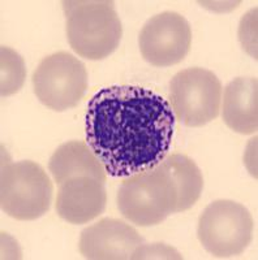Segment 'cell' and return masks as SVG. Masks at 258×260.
I'll return each mask as SVG.
<instances>
[{
    "label": "cell",
    "mask_w": 258,
    "mask_h": 260,
    "mask_svg": "<svg viewBox=\"0 0 258 260\" xmlns=\"http://www.w3.org/2000/svg\"><path fill=\"white\" fill-rule=\"evenodd\" d=\"M175 127L168 102L134 85L99 90L85 117L86 143L111 177H129L158 166L168 154Z\"/></svg>",
    "instance_id": "1"
},
{
    "label": "cell",
    "mask_w": 258,
    "mask_h": 260,
    "mask_svg": "<svg viewBox=\"0 0 258 260\" xmlns=\"http://www.w3.org/2000/svg\"><path fill=\"white\" fill-rule=\"evenodd\" d=\"M62 4L69 46L77 55L88 60H102L119 47L123 26L113 2L68 0Z\"/></svg>",
    "instance_id": "2"
},
{
    "label": "cell",
    "mask_w": 258,
    "mask_h": 260,
    "mask_svg": "<svg viewBox=\"0 0 258 260\" xmlns=\"http://www.w3.org/2000/svg\"><path fill=\"white\" fill-rule=\"evenodd\" d=\"M120 213L137 226L158 225L176 213L178 194L166 172L154 168L125 177L118 190Z\"/></svg>",
    "instance_id": "3"
},
{
    "label": "cell",
    "mask_w": 258,
    "mask_h": 260,
    "mask_svg": "<svg viewBox=\"0 0 258 260\" xmlns=\"http://www.w3.org/2000/svg\"><path fill=\"white\" fill-rule=\"evenodd\" d=\"M53 185L39 164L30 160L8 162L2 169L0 204L8 216L32 221L47 213Z\"/></svg>",
    "instance_id": "4"
},
{
    "label": "cell",
    "mask_w": 258,
    "mask_h": 260,
    "mask_svg": "<svg viewBox=\"0 0 258 260\" xmlns=\"http://www.w3.org/2000/svg\"><path fill=\"white\" fill-rule=\"evenodd\" d=\"M197 236L204 248L214 256L240 255L252 242V215L238 202L215 201L199 216Z\"/></svg>",
    "instance_id": "5"
},
{
    "label": "cell",
    "mask_w": 258,
    "mask_h": 260,
    "mask_svg": "<svg viewBox=\"0 0 258 260\" xmlns=\"http://www.w3.org/2000/svg\"><path fill=\"white\" fill-rule=\"evenodd\" d=\"M169 98L178 121L189 127L204 126L219 115L222 83L211 71L188 68L171 80Z\"/></svg>",
    "instance_id": "6"
},
{
    "label": "cell",
    "mask_w": 258,
    "mask_h": 260,
    "mask_svg": "<svg viewBox=\"0 0 258 260\" xmlns=\"http://www.w3.org/2000/svg\"><path fill=\"white\" fill-rule=\"evenodd\" d=\"M88 82L83 62L66 51L46 56L33 74L37 98L43 106L56 112L77 106L85 95Z\"/></svg>",
    "instance_id": "7"
},
{
    "label": "cell",
    "mask_w": 258,
    "mask_h": 260,
    "mask_svg": "<svg viewBox=\"0 0 258 260\" xmlns=\"http://www.w3.org/2000/svg\"><path fill=\"white\" fill-rule=\"evenodd\" d=\"M141 55L154 67H171L187 57L192 46V29L184 16L162 12L148 20L139 32Z\"/></svg>",
    "instance_id": "8"
},
{
    "label": "cell",
    "mask_w": 258,
    "mask_h": 260,
    "mask_svg": "<svg viewBox=\"0 0 258 260\" xmlns=\"http://www.w3.org/2000/svg\"><path fill=\"white\" fill-rule=\"evenodd\" d=\"M144 238L123 220L104 217L81 232L78 248L85 259H132Z\"/></svg>",
    "instance_id": "9"
},
{
    "label": "cell",
    "mask_w": 258,
    "mask_h": 260,
    "mask_svg": "<svg viewBox=\"0 0 258 260\" xmlns=\"http://www.w3.org/2000/svg\"><path fill=\"white\" fill-rule=\"evenodd\" d=\"M107 192L104 183L97 178L78 176L59 185L56 212L69 224H86L106 210Z\"/></svg>",
    "instance_id": "10"
},
{
    "label": "cell",
    "mask_w": 258,
    "mask_h": 260,
    "mask_svg": "<svg viewBox=\"0 0 258 260\" xmlns=\"http://www.w3.org/2000/svg\"><path fill=\"white\" fill-rule=\"evenodd\" d=\"M257 78L239 77L225 86L223 95V121L240 134H253L258 129Z\"/></svg>",
    "instance_id": "11"
},
{
    "label": "cell",
    "mask_w": 258,
    "mask_h": 260,
    "mask_svg": "<svg viewBox=\"0 0 258 260\" xmlns=\"http://www.w3.org/2000/svg\"><path fill=\"white\" fill-rule=\"evenodd\" d=\"M48 171L58 185L78 176L97 178L103 183L107 181L104 166L82 141H69L60 145L50 157Z\"/></svg>",
    "instance_id": "12"
},
{
    "label": "cell",
    "mask_w": 258,
    "mask_h": 260,
    "mask_svg": "<svg viewBox=\"0 0 258 260\" xmlns=\"http://www.w3.org/2000/svg\"><path fill=\"white\" fill-rule=\"evenodd\" d=\"M159 166L168 175L176 189V213L192 208L204 189V177L196 162L187 155L171 154L167 155Z\"/></svg>",
    "instance_id": "13"
},
{
    "label": "cell",
    "mask_w": 258,
    "mask_h": 260,
    "mask_svg": "<svg viewBox=\"0 0 258 260\" xmlns=\"http://www.w3.org/2000/svg\"><path fill=\"white\" fill-rule=\"evenodd\" d=\"M26 76L25 62L16 51L8 47H2V96L16 94L22 87Z\"/></svg>",
    "instance_id": "14"
},
{
    "label": "cell",
    "mask_w": 258,
    "mask_h": 260,
    "mask_svg": "<svg viewBox=\"0 0 258 260\" xmlns=\"http://www.w3.org/2000/svg\"><path fill=\"white\" fill-rule=\"evenodd\" d=\"M239 36L243 48L257 59V8L249 11L241 18Z\"/></svg>",
    "instance_id": "15"
},
{
    "label": "cell",
    "mask_w": 258,
    "mask_h": 260,
    "mask_svg": "<svg viewBox=\"0 0 258 260\" xmlns=\"http://www.w3.org/2000/svg\"><path fill=\"white\" fill-rule=\"evenodd\" d=\"M181 259V255L172 247H168L164 243H153V245L139 246L133 254L132 259Z\"/></svg>",
    "instance_id": "16"
}]
</instances>
